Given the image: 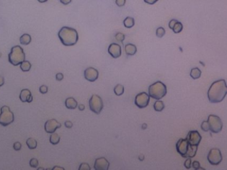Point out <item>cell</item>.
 <instances>
[{
    "label": "cell",
    "mask_w": 227,
    "mask_h": 170,
    "mask_svg": "<svg viewBox=\"0 0 227 170\" xmlns=\"http://www.w3.org/2000/svg\"><path fill=\"white\" fill-rule=\"evenodd\" d=\"M184 166L185 167L186 169H190L192 167V161H191V159L190 158H187V159L184 163Z\"/></svg>",
    "instance_id": "obj_32"
},
{
    "label": "cell",
    "mask_w": 227,
    "mask_h": 170,
    "mask_svg": "<svg viewBox=\"0 0 227 170\" xmlns=\"http://www.w3.org/2000/svg\"><path fill=\"white\" fill-rule=\"evenodd\" d=\"M31 37L29 34L25 33L22 35L19 38L20 43L23 45H27L31 43Z\"/></svg>",
    "instance_id": "obj_19"
},
{
    "label": "cell",
    "mask_w": 227,
    "mask_h": 170,
    "mask_svg": "<svg viewBox=\"0 0 227 170\" xmlns=\"http://www.w3.org/2000/svg\"><path fill=\"white\" fill-rule=\"evenodd\" d=\"M150 100V97L146 92H143L139 93L135 96V104L139 108H144L148 106Z\"/></svg>",
    "instance_id": "obj_10"
},
{
    "label": "cell",
    "mask_w": 227,
    "mask_h": 170,
    "mask_svg": "<svg viewBox=\"0 0 227 170\" xmlns=\"http://www.w3.org/2000/svg\"><path fill=\"white\" fill-rule=\"evenodd\" d=\"M156 36L159 38H161L164 37L165 34V30L164 27H159L156 29Z\"/></svg>",
    "instance_id": "obj_28"
},
{
    "label": "cell",
    "mask_w": 227,
    "mask_h": 170,
    "mask_svg": "<svg viewBox=\"0 0 227 170\" xmlns=\"http://www.w3.org/2000/svg\"><path fill=\"white\" fill-rule=\"evenodd\" d=\"M110 167V163L105 158H99L95 160L94 168L95 170H108Z\"/></svg>",
    "instance_id": "obj_14"
},
{
    "label": "cell",
    "mask_w": 227,
    "mask_h": 170,
    "mask_svg": "<svg viewBox=\"0 0 227 170\" xmlns=\"http://www.w3.org/2000/svg\"><path fill=\"white\" fill-rule=\"evenodd\" d=\"M108 52L112 57L114 58H119L122 55V49L120 45L117 43H111L109 45Z\"/></svg>",
    "instance_id": "obj_15"
},
{
    "label": "cell",
    "mask_w": 227,
    "mask_h": 170,
    "mask_svg": "<svg viewBox=\"0 0 227 170\" xmlns=\"http://www.w3.org/2000/svg\"><path fill=\"white\" fill-rule=\"evenodd\" d=\"M1 56H2V54H1V52H0V58H1Z\"/></svg>",
    "instance_id": "obj_50"
},
{
    "label": "cell",
    "mask_w": 227,
    "mask_h": 170,
    "mask_svg": "<svg viewBox=\"0 0 227 170\" xmlns=\"http://www.w3.org/2000/svg\"><path fill=\"white\" fill-rule=\"evenodd\" d=\"M201 129L203 130L204 132H208L209 130H210V127H209V124L208 121H203L201 124Z\"/></svg>",
    "instance_id": "obj_30"
},
{
    "label": "cell",
    "mask_w": 227,
    "mask_h": 170,
    "mask_svg": "<svg viewBox=\"0 0 227 170\" xmlns=\"http://www.w3.org/2000/svg\"><path fill=\"white\" fill-rule=\"evenodd\" d=\"M61 127V124L55 119H50L45 122V132L49 133V134H52V133L55 132L56 130L60 128Z\"/></svg>",
    "instance_id": "obj_12"
},
{
    "label": "cell",
    "mask_w": 227,
    "mask_h": 170,
    "mask_svg": "<svg viewBox=\"0 0 227 170\" xmlns=\"http://www.w3.org/2000/svg\"><path fill=\"white\" fill-rule=\"evenodd\" d=\"M144 2H146V4H149V5H153L156 4V2H157L159 0H143Z\"/></svg>",
    "instance_id": "obj_41"
},
{
    "label": "cell",
    "mask_w": 227,
    "mask_h": 170,
    "mask_svg": "<svg viewBox=\"0 0 227 170\" xmlns=\"http://www.w3.org/2000/svg\"><path fill=\"white\" fill-rule=\"evenodd\" d=\"M123 23H124V25L125 27H126L128 29H130L134 26L135 20L132 17H127L124 20V21H123Z\"/></svg>",
    "instance_id": "obj_20"
},
{
    "label": "cell",
    "mask_w": 227,
    "mask_h": 170,
    "mask_svg": "<svg viewBox=\"0 0 227 170\" xmlns=\"http://www.w3.org/2000/svg\"><path fill=\"white\" fill-rule=\"evenodd\" d=\"M192 167H193V169H202L201 167V166H200V163L197 161H195L192 163Z\"/></svg>",
    "instance_id": "obj_36"
},
{
    "label": "cell",
    "mask_w": 227,
    "mask_h": 170,
    "mask_svg": "<svg viewBox=\"0 0 227 170\" xmlns=\"http://www.w3.org/2000/svg\"><path fill=\"white\" fill-rule=\"evenodd\" d=\"M55 78H56V80H57V81H62V80L64 79V75H63V73H57V74H56Z\"/></svg>",
    "instance_id": "obj_38"
},
{
    "label": "cell",
    "mask_w": 227,
    "mask_h": 170,
    "mask_svg": "<svg viewBox=\"0 0 227 170\" xmlns=\"http://www.w3.org/2000/svg\"><path fill=\"white\" fill-rule=\"evenodd\" d=\"M115 38H116V39L117 41L122 42L125 39V35L122 33H117L116 35H115Z\"/></svg>",
    "instance_id": "obj_31"
},
{
    "label": "cell",
    "mask_w": 227,
    "mask_h": 170,
    "mask_svg": "<svg viewBox=\"0 0 227 170\" xmlns=\"http://www.w3.org/2000/svg\"><path fill=\"white\" fill-rule=\"evenodd\" d=\"M58 37L62 44L66 47L74 46L79 40V34L76 29L66 26L60 29Z\"/></svg>",
    "instance_id": "obj_2"
},
{
    "label": "cell",
    "mask_w": 227,
    "mask_h": 170,
    "mask_svg": "<svg viewBox=\"0 0 227 170\" xmlns=\"http://www.w3.org/2000/svg\"><path fill=\"white\" fill-rule=\"evenodd\" d=\"M226 94H227V85H226Z\"/></svg>",
    "instance_id": "obj_51"
},
{
    "label": "cell",
    "mask_w": 227,
    "mask_h": 170,
    "mask_svg": "<svg viewBox=\"0 0 227 170\" xmlns=\"http://www.w3.org/2000/svg\"><path fill=\"white\" fill-rule=\"evenodd\" d=\"M31 68V64L28 61H24L20 64V68L23 72H28Z\"/></svg>",
    "instance_id": "obj_24"
},
{
    "label": "cell",
    "mask_w": 227,
    "mask_h": 170,
    "mask_svg": "<svg viewBox=\"0 0 227 170\" xmlns=\"http://www.w3.org/2000/svg\"><path fill=\"white\" fill-rule=\"evenodd\" d=\"M114 92L116 96H121L124 92V87L122 84H117L114 89Z\"/></svg>",
    "instance_id": "obj_26"
},
{
    "label": "cell",
    "mask_w": 227,
    "mask_h": 170,
    "mask_svg": "<svg viewBox=\"0 0 227 170\" xmlns=\"http://www.w3.org/2000/svg\"><path fill=\"white\" fill-rule=\"evenodd\" d=\"M0 113V124L3 126H9L14 121V114L9 106H4L1 108Z\"/></svg>",
    "instance_id": "obj_6"
},
{
    "label": "cell",
    "mask_w": 227,
    "mask_h": 170,
    "mask_svg": "<svg viewBox=\"0 0 227 170\" xmlns=\"http://www.w3.org/2000/svg\"><path fill=\"white\" fill-rule=\"evenodd\" d=\"M141 128H142L143 130H145L147 128V124H143L142 126H141Z\"/></svg>",
    "instance_id": "obj_46"
},
{
    "label": "cell",
    "mask_w": 227,
    "mask_h": 170,
    "mask_svg": "<svg viewBox=\"0 0 227 170\" xmlns=\"http://www.w3.org/2000/svg\"><path fill=\"white\" fill-rule=\"evenodd\" d=\"M153 108L156 112H161L165 108V104L163 101L157 100L153 104Z\"/></svg>",
    "instance_id": "obj_25"
},
{
    "label": "cell",
    "mask_w": 227,
    "mask_h": 170,
    "mask_svg": "<svg viewBox=\"0 0 227 170\" xmlns=\"http://www.w3.org/2000/svg\"><path fill=\"white\" fill-rule=\"evenodd\" d=\"M90 167L89 166V164L87 163H82L80 165V167L79 169V170H90Z\"/></svg>",
    "instance_id": "obj_33"
},
{
    "label": "cell",
    "mask_w": 227,
    "mask_h": 170,
    "mask_svg": "<svg viewBox=\"0 0 227 170\" xmlns=\"http://www.w3.org/2000/svg\"><path fill=\"white\" fill-rule=\"evenodd\" d=\"M139 159H140V160L143 161V159H144V156L143 155H141V156L139 157Z\"/></svg>",
    "instance_id": "obj_47"
},
{
    "label": "cell",
    "mask_w": 227,
    "mask_h": 170,
    "mask_svg": "<svg viewBox=\"0 0 227 170\" xmlns=\"http://www.w3.org/2000/svg\"><path fill=\"white\" fill-rule=\"evenodd\" d=\"M19 99L22 102L31 103L33 101V96L29 89H23L19 94Z\"/></svg>",
    "instance_id": "obj_16"
},
{
    "label": "cell",
    "mask_w": 227,
    "mask_h": 170,
    "mask_svg": "<svg viewBox=\"0 0 227 170\" xmlns=\"http://www.w3.org/2000/svg\"><path fill=\"white\" fill-rule=\"evenodd\" d=\"M78 108H79V110L80 111H83V110H84V109H85V106L84 104H79L78 106Z\"/></svg>",
    "instance_id": "obj_44"
},
{
    "label": "cell",
    "mask_w": 227,
    "mask_h": 170,
    "mask_svg": "<svg viewBox=\"0 0 227 170\" xmlns=\"http://www.w3.org/2000/svg\"><path fill=\"white\" fill-rule=\"evenodd\" d=\"M29 165L33 168H37L39 166V161L36 158H32L29 161Z\"/></svg>",
    "instance_id": "obj_29"
},
{
    "label": "cell",
    "mask_w": 227,
    "mask_h": 170,
    "mask_svg": "<svg viewBox=\"0 0 227 170\" xmlns=\"http://www.w3.org/2000/svg\"><path fill=\"white\" fill-rule=\"evenodd\" d=\"M208 122H209L210 130L213 133H219L223 129V124L221 119L217 115L210 114L208 116Z\"/></svg>",
    "instance_id": "obj_7"
},
{
    "label": "cell",
    "mask_w": 227,
    "mask_h": 170,
    "mask_svg": "<svg viewBox=\"0 0 227 170\" xmlns=\"http://www.w3.org/2000/svg\"><path fill=\"white\" fill-rule=\"evenodd\" d=\"M84 78L88 81L90 82H94L98 79L99 76V73L97 69H96L93 67H89L86 69H85L84 73Z\"/></svg>",
    "instance_id": "obj_13"
},
{
    "label": "cell",
    "mask_w": 227,
    "mask_h": 170,
    "mask_svg": "<svg viewBox=\"0 0 227 170\" xmlns=\"http://www.w3.org/2000/svg\"><path fill=\"white\" fill-rule=\"evenodd\" d=\"M53 170H56V169H62V170H65V168H63V167H58V166H55L54 167H53L52 168Z\"/></svg>",
    "instance_id": "obj_45"
},
{
    "label": "cell",
    "mask_w": 227,
    "mask_h": 170,
    "mask_svg": "<svg viewBox=\"0 0 227 170\" xmlns=\"http://www.w3.org/2000/svg\"><path fill=\"white\" fill-rule=\"evenodd\" d=\"M208 161L213 166H217L223 160V156L221 151L218 148H213L209 151L207 156Z\"/></svg>",
    "instance_id": "obj_9"
},
{
    "label": "cell",
    "mask_w": 227,
    "mask_h": 170,
    "mask_svg": "<svg viewBox=\"0 0 227 170\" xmlns=\"http://www.w3.org/2000/svg\"><path fill=\"white\" fill-rule=\"evenodd\" d=\"M37 169H38V170H41V169H42V170H44L45 169L43 168V167H39V168H37Z\"/></svg>",
    "instance_id": "obj_49"
},
{
    "label": "cell",
    "mask_w": 227,
    "mask_h": 170,
    "mask_svg": "<svg viewBox=\"0 0 227 170\" xmlns=\"http://www.w3.org/2000/svg\"><path fill=\"white\" fill-rule=\"evenodd\" d=\"M60 136L58 135L57 133H52L51 135H50L49 141L50 143H52L53 145H57L60 142Z\"/></svg>",
    "instance_id": "obj_23"
},
{
    "label": "cell",
    "mask_w": 227,
    "mask_h": 170,
    "mask_svg": "<svg viewBox=\"0 0 227 170\" xmlns=\"http://www.w3.org/2000/svg\"><path fill=\"white\" fill-rule=\"evenodd\" d=\"M4 83H5V80H4V76L0 75V87L2 86L4 84Z\"/></svg>",
    "instance_id": "obj_43"
},
{
    "label": "cell",
    "mask_w": 227,
    "mask_h": 170,
    "mask_svg": "<svg viewBox=\"0 0 227 170\" xmlns=\"http://www.w3.org/2000/svg\"><path fill=\"white\" fill-rule=\"evenodd\" d=\"M177 21H177V19H173L171 20V21H169V27L171 29H172L173 27V26H174L175 24L176 23H177Z\"/></svg>",
    "instance_id": "obj_39"
},
{
    "label": "cell",
    "mask_w": 227,
    "mask_h": 170,
    "mask_svg": "<svg viewBox=\"0 0 227 170\" xmlns=\"http://www.w3.org/2000/svg\"><path fill=\"white\" fill-rule=\"evenodd\" d=\"M39 92L43 94H46L48 92V87L46 85H42V86L39 87Z\"/></svg>",
    "instance_id": "obj_34"
},
{
    "label": "cell",
    "mask_w": 227,
    "mask_h": 170,
    "mask_svg": "<svg viewBox=\"0 0 227 170\" xmlns=\"http://www.w3.org/2000/svg\"><path fill=\"white\" fill-rule=\"evenodd\" d=\"M125 52L127 55H134L137 52V47L135 45L132 43H128L125 45Z\"/></svg>",
    "instance_id": "obj_18"
},
{
    "label": "cell",
    "mask_w": 227,
    "mask_h": 170,
    "mask_svg": "<svg viewBox=\"0 0 227 170\" xmlns=\"http://www.w3.org/2000/svg\"><path fill=\"white\" fill-rule=\"evenodd\" d=\"M65 104L66 107L68 109H71V110H74V109L76 108V107H78V102L73 97L66 98Z\"/></svg>",
    "instance_id": "obj_17"
},
{
    "label": "cell",
    "mask_w": 227,
    "mask_h": 170,
    "mask_svg": "<svg viewBox=\"0 0 227 170\" xmlns=\"http://www.w3.org/2000/svg\"><path fill=\"white\" fill-rule=\"evenodd\" d=\"M13 149L15 151H19L21 149V143L19 142H16L13 143Z\"/></svg>",
    "instance_id": "obj_35"
},
{
    "label": "cell",
    "mask_w": 227,
    "mask_h": 170,
    "mask_svg": "<svg viewBox=\"0 0 227 170\" xmlns=\"http://www.w3.org/2000/svg\"><path fill=\"white\" fill-rule=\"evenodd\" d=\"M186 139L190 144L198 146L200 142H201L202 137L198 131H197V130H193V131L189 132L187 135Z\"/></svg>",
    "instance_id": "obj_11"
},
{
    "label": "cell",
    "mask_w": 227,
    "mask_h": 170,
    "mask_svg": "<svg viewBox=\"0 0 227 170\" xmlns=\"http://www.w3.org/2000/svg\"><path fill=\"white\" fill-rule=\"evenodd\" d=\"M71 1H72V0H60V2L61 3V4L65 5H68Z\"/></svg>",
    "instance_id": "obj_42"
},
{
    "label": "cell",
    "mask_w": 227,
    "mask_h": 170,
    "mask_svg": "<svg viewBox=\"0 0 227 170\" xmlns=\"http://www.w3.org/2000/svg\"><path fill=\"white\" fill-rule=\"evenodd\" d=\"M126 2V0H116V4L118 7L124 6Z\"/></svg>",
    "instance_id": "obj_37"
},
{
    "label": "cell",
    "mask_w": 227,
    "mask_h": 170,
    "mask_svg": "<svg viewBox=\"0 0 227 170\" xmlns=\"http://www.w3.org/2000/svg\"><path fill=\"white\" fill-rule=\"evenodd\" d=\"M190 76L194 80L198 79L201 76V71L197 67L192 68L190 72Z\"/></svg>",
    "instance_id": "obj_21"
},
{
    "label": "cell",
    "mask_w": 227,
    "mask_h": 170,
    "mask_svg": "<svg viewBox=\"0 0 227 170\" xmlns=\"http://www.w3.org/2000/svg\"><path fill=\"white\" fill-rule=\"evenodd\" d=\"M183 29V24L181 23L180 21H177V22L175 24L174 26H173L172 30L175 33H179L182 31Z\"/></svg>",
    "instance_id": "obj_27"
},
{
    "label": "cell",
    "mask_w": 227,
    "mask_h": 170,
    "mask_svg": "<svg viewBox=\"0 0 227 170\" xmlns=\"http://www.w3.org/2000/svg\"><path fill=\"white\" fill-rule=\"evenodd\" d=\"M149 95L156 100H160L167 94V87L161 81H157L149 86Z\"/></svg>",
    "instance_id": "obj_4"
},
{
    "label": "cell",
    "mask_w": 227,
    "mask_h": 170,
    "mask_svg": "<svg viewBox=\"0 0 227 170\" xmlns=\"http://www.w3.org/2000/svg\"><path fill=\"white\" fill-rule=\"evenodd\" d=\"M65 126H66V128H71L72 127H73V122H71V121H66L65 122Z\"/></svg>",
    "instance_id": "obj_40"
},
{
    "label": "cell",
    "mask_w": 227,
    "mask_h": 170,
    "mask_svg": "<svg viewBox=\"0 0 227 170\" xmlns=\"http://www.w3.org/2000/svg\"><path fill=\"white\" fill-rule=\"evenodd\" d=\"M26 144L30 150H34L37 147V142L35 139L29 138L26 141Z\"/></svg>",
    "instance_id": "obj_22"
},
{
    "label": "cell",
    "mask_w": 227,
    "mask_h": 170,
    "mask_svg": "<svg viewBox=\"0 0 227 170\" xmlns=\"http://www.w3.org/2000/svg\"><path fill=\"white\" fill-rule=\"evenodd\" d=\"M226 94V84L224 79L218 80L213 82L207 92L208 99L211 103L222 102Z\"/></svg>",
    "instance_id": "obj_1"
},
{
    "label": "cell",
    "mask_w": 227,
    "mask_h": 170,
    "mask_svg": "<svg viewBox=\"0 0 227 170\" xmlns=\"http://www.w3.org/2000/svg\"><path fill=\"white\" fill-rule=\"evenodd\" d=\"M89 107L93 112L99 114L104 108L103 101L101 97L96 94L92 95L89 100Z\"/></svg>",
    "instance_id": "obj_8"
},
{
    "label": "cell",
    "mask_w": 227,
    "mask_h": 170,
    "mask_svg": "<svg viewBox=\"0 0 227 170\" xmlns=\"http://www.w3.org/2000/svg\"><path fill=\"white\" fill-rule=\"evenodd\" d=\"M39 3H45V2H47L48 0H37Z\"/></svg>",
    "instance_id": "obj_48"
},
{
    "label": "cell",
    "mask_w": 227,
    "mask_h": 170,
    "mask_svg": "<svg viewBox=\"0 0 227 170\" xmlns=\"http://www.w3.org/2000/svg\"><path fill=\"white\" fill-rule=\"evenodd\" d=\"M9 62L13 66H18L25 60V54L23 48L19 45H15L11 49L8 55Z\"/></svg>",
    "instance_id": "obj_5"
},
{
    "label": "cell",
    "mask_w": 227,
    "mask_h": 170,
    "mask_svg": "<svg viewBox=\"0 0 227 170\" xmlns=\"http://www.w3.org/2000/svg\"><path fill=\"white\" fill-rule=\"evenodd\" d=\"M198 146L190 144L187 139H179L176 143V150L183 158H194L195 156Z\"/></svg>",
    "instance_id": "obj_3"
}]
</instances>
